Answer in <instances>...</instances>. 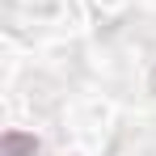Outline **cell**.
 Masks as SVG:
<instances>
[{
	"label": "cell",
	"mask_w": 156,
	"mask_h": 156,
	"mask_svg": "<svg viewBox=\"0 0 156 156\" xmlns=\"http://www.w3.org/2000/svg\"><path fill=\"white\" fill-rule=\"evenodd\" d=\"M0 148H4V156H38V139L30 131H4Z\"/></svg>",
	"instance_id": "1"
},
{
	"label": "cell",
	"mask_w": 156,
	"mask_h": 156,
	"mask_svg": "<svg viewBox=\"0 0 156 156\" xmlns=\"http://www.w3.org/2000/svg\"><path fill=\"white\" fill-rule=\"evenodd\" d=\"M152 84H156V80H152Z\"/></svg>",
	"instance_id": "2"
}]
</instances>
